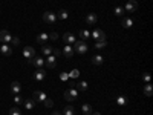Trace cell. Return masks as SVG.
I'll list each match as a JSON object with an SVG mask.
<instances>
[{"label":"cell","mask_w":153,"mask_h":115,"mask_svg":"<svg viewBox=\"0 0 153 115\" xmlns=\"http://www.w3.org/2000/svg\"><path fill=\"white\" fill-rule=\"evenodd\" d=\"M23 57L25 58H34L35 57V49L32 48V46H25V49H23Z\"/></svg>","instance_id":"obj_11"},{"label":"cell","mask_w":153,"mask_h":115,"mask_svg":"<svg viewBox=\"0 0 153 115\" xmlns=\"http://www.w3.org/2000/svg\"><path fill=\"white\" fill-rule=\"evenodd\" d=\"M68 78H69V74H66V72L60 74V80H68Z\"/></svg>","instance_id":"obj_36"},{"label":"cell","mask_w":153,"mask_h":115,"mask_svg":"<svg viewBox=\"0 0 153 115\" xmlns=\"http://www.w3.org/2000/svg\"><path fill=\"white\" fill-rule=\"evenodd\" d=\"M80 37H81V40H84V42H86L87 38L91 37V32H89L87 29H81V31H80Z\"/></svg>","instance_id":"obj_27"},{"label":"cell","mask_w":153,"mask_h":115,"mask_svg":"<svg viewBox=\"0 0 153 115\" xmlns=\"http://www.w3.org/2000/svg\"><path fill=\"white\" fill-rule=\"evenodd\" d=\"M91 37L95 42H107V37H106L103 29H95L94 32H91Z\"/></svg>","instance_id":"obj_2"},{"label":"cell","mask_w":153,"mask_h":115,"mask_svg":"<svg viewBox=\"0 0 153 115\" xmlns=\"http://www.w3.org/2000/svg\"><path fill=\"white\" fill-rule=\"evenodd\" d=\"M28 63H29V65H34L37 69H42V68L45 66V58H43V57L35 55L34 58H29V60H28Z\"/></svg>","instance_id":"obj_3"},{"label":"cell","mask_w":153,"mask_h":115,"mask_svg":"<svg viewBox=\"0 0 153 115\" xmlns=\"http://www.w3.org/2000/svg\"><path fill=\"white\" fill-rule=\"evenodd\" d=\"M43 20H45L46 23H49V25H52V23H55L58 19H57V14H55V12H52V11H46L45 14H43Z\"/></svg>","instance_id":"obj_4"},{"label":"cell","mask_w":153,"mask_h":115,"mask_svg":"<svg viewBox=\"0 0 153 115\" xmlns=\"http://www.w3.org/2000/svg\"><path fill=\"white\" fill-rule=\"evenodd\" d=\"M63 42H65V45H74V43L76 42V38H75V35H74V34L66 32L65 35H63Z\"/></svg>","instance_id":"obj_13"},{"label":"cell","mask_w":153,"mask_h":115,"mask_svg":"<svg viewBox=\"0 0 153 115\" xmlns=\"http://www.w3.org/2000/svg\"><path fill=\"white\" fill-rule=\"evenodd\" d=\"M81 111H83L84 115H91V114L94 112V111H92V106H91V105H87V103L81 106Z\"/></svg>","instance_id":"obj_23"},{"label":"cell","mask_w":153,"mask_h":115,"mask_svg":"<svg viewBox=\"0 0 153 115\" xmlns=\"http://www.w3.org/2000/svg\"><path fill=\"white\" fill-rule=\"evenodd\" d=\"M143 80H144L146 83H150V74H149V72H144V74H143Z\"/></svg>","instance_id":"obj_35"},{"label":"cell","mask_w":153,"mask_h":115,"mask_svg":"<svg viewBox=\"0 0 153 115\" xmlns=\"http://www.w3.org/2000/svg\"><path fill=\"white\" fill-rule=\"evenodd\" d=\"M48 40H49V35H48L46 32H42V34H38V35H37V43H38V45H42V46L46 45Z\"/></svg>","instance_id":"obj_15"},{"label":"cell","mask_w":153,"mask_h":115,"mask_svg":"<svg viewBox=\"0 0 153 115\" xmlns=\"http://www.w3.org/2000/svg\"><path fill=\"white\" fill-rule=\"evenodd\" d=\"M11 92H12V95H19L22 92V86H20L19 81H12L11 83Z\"/></svg>","instance_id":"obj_14"},{"label":"cell","mask_w":153,"mask_h":115,"mask_svg":"<svg viewBox=\"0 0 153 115\" xmlns=\"http://www.w3.org/2000/svg\"><path fill=\"white\" fill-rule=\"evenodd\" d=\"M91 115H101V114H100V112H92Z\"/></svg>","instance_id":"obj_41"},{"label":"cell","mask_w":153,"mask_h":115,"mask_svg":"<svg viewBox=\"0 0 153 115\" xmlns=\"http://www.w3.org/2000/svg\"><path fill=\"white\" fill-rule=\"evenodd\" d=\"M32 100L35 101V105H37V103H43V101L46 100V94L42 92V91H34V94H32Z\"/></svg>","instance_id":"obj_6"},{"label":"cell","mask_w":153,"mask_h":115,"mask_svg":"<svg viewBox=\"0 0 153 115\" xmlns=\"http://www.w3.org/2000/svg\"><path fill=\"white\" fill-rule=\"evenodd\" d=\"M74 49H75L78 54H86L89 48H87V43H86L84 40H76V42L74 43Z\"/></svg>","instance_id":"obj_1"},{"label":"cell","mask_w":153,"mask_h":115,"mask_svg":"<svg viewBox=\"0 0 153 115\" xmlns=\"http://www.w3.org/2000/svg\"><path fill=\"white\" fill-rule=\"evenodd\" d=\"M52 115H63V114H61V112H58V111H54V112H52Z\"/></svg>","instance_id":"obj_40"},{"label":"cell","mask_w":153,"mask_h":115,"mask_svg":"<svg viewBox=\"0 0 153 115\" xmlns=\"http://www.w3.org/2000/svg\"><path fill=\"white\" fill-rule=\"evenodd\" d=\"M60 54H61V52H60L58 49H52V55H54L55 58H58V57H60Z\"/></svg>","instance_id":"obj_37"},{"label":"cell","mask_w":153,"mask_h":115,"mask_svg":"<svg viewBox=\"0 0 153 115\" xmlns=\"http://www.w3.org/2000/svg\"><path fill=\"white\" fill-rule=\"evenodd\" d=\"M9 115H22V112H20L17 108H12V109L9 111Z\"/></svg>","instance_id":"obj_34"},{"label":"cell","mask_w":153,"mask_h":115,"mask_svg":"<svg viewBox=\"0 0 153 115\" xmlns=\"http://www.w3.org/2000/svg\"><path fill=\"white\" fill-rule=\"evenodd\" d=\"M97 20H98V17H97L95 12H91V14H87V17H86V23L87 25H95Z\"/></svg>","instance_id":"obj_17"},{"label":"cell","mask_w":153,"mask_h":115,"mask_svg":"<svg viewBox=\"0 0 153 115\" xmlns=\"http://www.w3.org/2000/svg\"><path fill=\"white\" fill-rule=\"evenodd\" d=\"M121 25H123V28H132L133 26V20L132 19H123Z\"/></svg>","instance_id":"obj_24"},{"label":"cell","mask_w":153,"mask_h":115,"mask_svg":"<svg viewBox=\"0 0 153 115\" xmlns=\"http://www.w3.org/2000/svg\"><path fill=\"white\" fill-rule=\"evenodd\" d=\"M78 75H80L78 69H74V71L69 72V77H71V78H78Z\"/></svg>","instance_id":"obj_32"},{"label":"cell","mask_w":153,"mask_h":115,"mask_svg":"<svg viewBox=\"0 0 153 115\" xmlns=\"http://www.w3.org/2000/svg\"><path fill=\"white\" fill-rule=\"evenodd\" d=\"M52 49H54L52 46H49V45H43V46H42V52H43V54L48 57V55L52 54Z\"/></svg>","instance_id":"obj_21"},{"label":"cell","mask_w":153,"mask_h":115,"mask_svg":"<svg viewBox=\"0 0 153 115\" xmlns=\"http://www.w3.org/2000/svg\"><path fill=\"white\" fill-rule=\"evenodd\" d=\"M113 12H115V16H117V17L123 19V16H124V8H123V6H117V8L113 9Z\"/></svg>","instance_id":"obj_25"},{"label":"cell","mask_w":153,"mask_h":115,"mask_svg":"<svg viewBox=\"0 0 153 115\" xmlns=\"http://www.w3.org/2000/svg\"><path fill=\"white\" fill-rule=\"evenodd\" d=\"M103 61H104V57H103V55H100V54L94 55V58H92V63H94L95 66H100V65H103Z\"/></svg>","instance_id":"obj_19"},{"label":"cell","mask_w":153,"mask_h":115,"mask_svg":"<svg viewBox=\"0 0 153 115\" xmlns=\"http://www.w3.org/2000/svg\"><path fill=\"white\" fill-rule=\"evenodd\" d=\"M23 105H25V108H26L28 111H31V109H34V106H35V101H34L32 98H28V100L23 101Z\"/></svg>","instance_id":"obj_20"},{"label":"cell","mask_w":153,"mask_h":115,"mask_svg":"<svg viewBox=\"0 0 153 115\" xmlns=\"http://www.w3.org/2000/svg\"><path fill=\"white\" fill-rule=\"evenodd\" d=\"M57 19L61 20V22H63V20H68V19H69V12H68L66 9H60L58 14H57Z\"/></svg>","instance_id":"obj_18"},{"label":"cell","mask_w":153,"mask_h":115,"mask_svg":"<svg viewBox=\"0 0 153 115\" xmlns=\"http://www.w3.org/2000/svg\"><path fill=\"white\" fill-rule=\"evenodd\" d=\"M63 115H75V109L72 106H66L65 111H63Z\"/></svg>","instance_id":"obj_29"},{"label":"cell","mask_w":153,"mask_h":115,"mask_svg":"<svg viewBox=\"0 0 153 115\" xmlns=\"http://www.w3.org/2000/svg\"><path fill=\"white\" fill-rule=\"evenodd\" d=\"M76 86H78V89L80 91H87V87H89V84H87V81H78V83H75Z\"/></svg>","instance_id":"obj_28"},{"label":"cell","mask_w":153,"mask_h":115,"mask_svg":"<svg viewBox=\"0 0 153 115\" xmlns=\"http://www.w3.org/2000/svg\"><path fill=\"white\" fill-rule=\"evenodd\" d=\"M63 55H65L66 58H72L74 55V48L71 45H66L65 48H63Z\"/></svg>","instance_id":"obj_16"},{"label":"cell","mask_w":153,"mask_h":115,"mask_svg":"<svg viewBox=\"0 0 153 115\" xmlns=\"http://www.w3.org/2000/svg\"><path fill=\"white\" fill-rule=\"evenodd\" d=\"M138 9V2L136 0H129V2L126 3V6H124V11H127V12H135Z\"/></svg>","instance_id":"obj_10"},{"label":"cell","mask_w":153,"mask_h":115,"mask_svg":"<svg viewBox=\"0 0 153 115\" xmlns=\"http://www.w3.org/2000/svg\"><path fill=\"white\" fill-rule=\"evenodd\" d=\"M117 105H118V106H121V108H123V106H126V105H127V98H126L124 95H120V97L117 98Z\"/></svg>","instance_id":"obj_26"},{"label":"cell","mask_w":153,"mask_h":115,"mask_svg":"<svg viewBox=\"0 0 153 115\" xmlns=\"http://www.w3.org/2000/svg\"><path fill=\"white\" fill-rule=\"evenodd\" d=\"M152 94H153L152 84H150V83H146V86H144V95H146V97H152Z\"/></svg>","instance_id":"obj_22"},{"label":"cell","mask_w":153,"mask_h":115,"mask_svg":"<svg viewBox=\"0 0 153 115\" xmlns=\"http://www.w3.org/2000/svg\"><path fill=\"white\" fill-rule=\"evenodd\" d=\"M0 54L3 57H11L12 55V48L8 43H2V46H0Z\"/></svg>","instance_id":"obj_7"},{"label":"cell","mask_w":153,"mask_h":115,"mask_svg":"<svg viewBox=\"0 0 153 115\" xmlns=\"http://www.w3.org/2000/svg\"><path fill=\"white\" fill-rule=\"evenodd\" d=\"M45 78H46V71H45L43 68H42V69H37V71L34 72V80H35V81L42 83Z\"/></svg>","instance_id":"obj_8"},{"label":"cell","mask_w":153,"mask_h":115,"mask_svg":"<svg viewBox=\"0 0 153 115\" xmlns=\"http://www.w3.org/2000/svg\"><path fill=\"white\" fill-rule=\"evenodd\" d=\"M11 38H12V35L9 34V31H6V29H2L0 31V42L2 43H11Z\"/></svg>","instance_id":"obj_9"},{"label":"cell","mask_w":153,"mask_h":115,"mask_svg":"<svg viewBox=\"0 0 153 115\" xmlns=\"http://www.w3.org/2000/svg\"><path fill=\"white\" fill-rule=\"evenodd\" d=\"M76 98H78V92H76L74 87L68 89V91L65 92V100H68V101H74V100H76Z\"/></svg>","instance_id":"obj_5"},{"label":"cell","mask_w":153,"mask_h":115,"mask_svg":"<svg viewBox=\"0 0 153 115\" xmlns=\"http://www.w3.org/2000/svg\"><path fill=\"white\" fill-rule=\"evenodd\" d=\"M14 101H16L17 105H22V97H20V95H16V97H14Z\"/></svg>","instance_id":"obj_38"},{"label":"cell","mask_w":153,"mask_h":115,"mask_svg":"<svg viewBox=\"0 0 153 115\" xmlns=\"http://www.w3.org/2000/svg\"><path fill=\"white\" fill-rule=\"evenodd\" d=\"M45 65H46L49 69H54V68L57 66V58H55L52 54L48 55V57H46V60H45Z\"/></svg>","instance_id":"obj_12"},{"label":"cell","mask_w":153,"mask_h":115,"mask_svg":"<svg viewBox=\"0 0 153 115\" xmlns=\"http://www.w3.org/2000/svg\"><path fill=\"white\" fill-rule=\"evenodd\" d=\"M49 38H51V40H57V38H58V34H57V32H52V34L49 35Z\"/></svg>","instance_id":"obj_39"},{"label":"cell","mask_w":153,"mask_h":115,"mask_svg":"<svg viewBox=\"0 0 153 115\" xmlns=\"http://www.w3.org/2000/svg\"><path fill=\"white\" fill-rule=\"evenodd\" d=\"M11 43L14 45V46H19V45H20V38H19V37H12V38H11Z\"/></svg>","instance_id":"obj_33"},{"label":"cell","mask_w":153,"mask_h":115,"mask_svg":"<svg viewBox=\"0 0 153 115\" xmlns=\"http://www.w3.org/2000/svg\"><path fill=\"white\" fill-rule=\"evenodd\" d=\"M43 106H45V108H52V106H54V101L51 100V98H46V100L43 101Z\"/></svg>","instance_id":"obj_31"},{"label":"cell","mask_w":153,"mask_h":115,"mask_svg":"<svg viewBox=\"0 0 153 115\" xmlns=\"http://www.w3.org/2000/svg\"><path fill=\"white\" fill-rule=\"evenodd\" d=\"M107 46V42H95V49H104Z\"/></svg>","instance_id":"obj_30"}]
</instances>
